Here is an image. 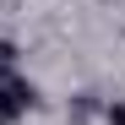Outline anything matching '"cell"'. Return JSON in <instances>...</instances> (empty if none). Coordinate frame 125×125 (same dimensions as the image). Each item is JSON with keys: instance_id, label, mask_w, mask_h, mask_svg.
Masks as SVG:
<instances>
[{"instance_id": "obj_2", "label": "cell", "mask_w": 125, "mask_h": 125, "mask_svg": "<svg viewBox=\"0 0 125 125\" xmlns=\"http://www.w3.org/2000/svg\"><path fill=\"white\" fill-rule=\"evenodd\" d=\"M11 65H16V44H11V38H0V76H6Z\"/></svg>"}, {"instance_id": "obj_4", "label": "cell", "mask_w": 125, "mask_h": 125, "mask_svg": "<svg viewBox=\"0 0 125 125\" xmlns=\"http://www.w3.org/2000/svg\"><path fill=\"white\" fill-rule=\"evenodd\" d=\"M93 109H98V98H93V93H82V98L71 103V114H76V120H82V114H93Z\"/></svg>"}, {"instance_id": "obj_3", "label": "cell", "mask_w": 125, "mask_h": 125, "mask_svg": "<svg viewBox=\"0 0 125 125\" xmlns=\"http://www.w3.org/2000/svg\"><path fill=\"white\" fill-rule=\"evenodd\" d=\"M103 120H109V125H125V98H114V103H103Z\"/></svg>"}, {"instance_id": "obj_1", "label": "cell", "mask_w": 125, "mask_h": 125, "mask_svg": "<svg viewBox=\"0 0 125 125\" xmlns=\"http://www.w3.org/2000/svg\"><path fill=\"white\" fill-rule=\"evenodd\" d=\"M33 109V82H22V76H0V125H16Z\"/></svg>"}]
</instances>
